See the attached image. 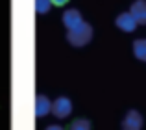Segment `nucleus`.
<instances>
[{"label":"nucleus","mask_w":146,"mask_h":130,"mask_svg":"<svg viewBox=\"0 0 146 130\" xmlns=\"http://www.w3.org/2000/svg\"><path fill=\"white\" fill-rule=\"evenodd\" d=\"M115 26L117 28H120L122 32H135V28L139 26V22L135 21V17H133L129 11H124V13H120L117 19H115Z\"/></svg>","instance_id":"20e7f679"},{"label":"nucleus","mask_w":146,"mask_h":130,"mask_svg":"<svg viewBox=\"0 0 146 130\" xmlns=\"http://www.w3.org/2000/svg\"><path fill=\"white\" fill-rule=\"evenodd\" d=\"M143 115L137 110H129L126 112L124 119H122V130H143Z\"/></svg>","instance_id":"7ed1b4c3"},{"label":"nucleus","mask_w":146,"mask_h":130,"mask_svg":"<svg viewBox=\"0 0 146 130\" xmlns=\"http://www.w3.org/2000/svg\"><path fill=\"white\" fill-rule=\"evenodd\" d=\"M50 112H52V102H50V99L46 95L39 93L35 97V115L37 117H44V115H48Z\"/></svg>","instance_id":"423d86ee"},{"label":"nucleus","mask_w":146,"mask_h":130,"mask_svg":"<svg viewBox=\"0 0 146 130\" xmlns=\"http://www.w3.org/2000/svg\"><path fill=\"white\" fill-rule=\"evenodd\" d=\"M133 54H135L137 60L146 62V39H137L133 43Z\"/></svg>","instance_id":"6e6552de"},{"label":"nucleus","mask_w":146,"mask_h":130,"mask_svg":"<svg viewBox=\"0 0 146 130\" xmlns=\"http://www.w3.org/2000/svg\"><path fill=\"white\" fill-rule=\"evenodd\" d=\"M129 13L135 17L139 24H146V0H135L129 7Z\"/></svg>","instance_id":"0eeeda50"},{"label":"nucleus","mask_w":146,"mask_h":130,"mask_svg":"<svg viewBox=\"0 0 146 130\" xmlns=\"http://www.w3.org/2000/svg\"><path fill=\"white\" fill-rule=\"evenodd\" d=\"M67 130H91V123L87 119H76L68 125Z\"/></svg>","instance_id":"1a4fd4ad"},{"label":"nucleus","mask_w":146,"mask_h":130,"mask_svg":"<svg viewBox=\"0 0 146 130\" xmlns=\"http://www.w3.org/2000/svg\"><path fill=\"white\" fill-rule=\"evenodd\" d=\"M91 39H93V28H91V24H87V22H82L80 26H76V28H72V30H67L68 45H72V47H76V48L85 47Z\"/></svg>","instance_id":"f257e3e1"},{"label":"nucleus","mask_w":146,"mask_h":130,"mask_svg":"<svg viewBox=\"0 0 146 130\" xmlns=\"http://www.w3.org/2000/svg\"><path fill=\"white\" fill-rule=\"evenodd\" d=\"M50 7H52V2H50V0H35V11L39 15L48 13Z\"/></svg>","instance_id":"9d476101"},{"label":"nucleus","mask_w":146,"mask_h":130,"mask_svg":"<svg viewBox=\"0 0 146 130\" xmlns=\"http://www.w3.org/2000/svg\"><path fill=\"white\" fill-rule=\"evenodd\" d=\"M52 2V6H57V7H61V6H65V4L68 2V0H50Z\"/></svg>","instance_id":"9b49d317"},{"label":"nucleus","mask_w":146,"mask_h":130,"mask_svg":"<svg viewBox=\"0 0 146 130\" xmlns=\"http://www.w3.org/2000/svg\"><path fill=\"white\" fill-rule=\"evenodd\" d=\"M52 113L57 119H65L72 113V101L68 97H57L52 102Z\"/></svg>","instance_id":"f03ea898"},{"label":"nucleus","mask_w":146,"mask_h":130,"mask_svg":"<svg viewBox=\"0 0 146 130\" xmlns=\"http://www.w3.org/2000/svg\"><path fill=\"white\" fill-rule=\"evenodd\" d=\"M46 130H63V128L59 125H50V127H46Z\"/></svg>","instance_id":"f8f14e48"},{"label":"nucleus","mask_w":146,"mask_h":130,"mask_svg":"<svg viewBox=\"0 0 146 130\" xmlns=\"http://www.w3.org/2000/svg\"><path fill=\"white\" fill-rule=\"evenodd\" d=\"M82 22H83L82 13H80L78 9H74V7H70V9H67L63 13V24H65V28H67V30L76 28V26H80Z\"/></svg>","instance_id":"39448f33"}]
</instances>
